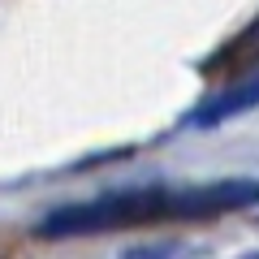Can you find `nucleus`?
Segmentation results:
<instances>
[{
  "instance_id": "obj_2",
  "label": "nucleus",
  "mask_w": 259,
  "mask_h": 259,
  "mask_svg": "<svg viewBox=\"0 0 259 259\" xmlns=\"http://www.w3.org/2000/svg\"><path fill=\"white\" fill-rule=\"evenodd\" d=\"M246 108H259V69L250 78H242V82H233V87H225V91L207 95V100L186 117V125H190V130H212V125L233 121L238 112H246Z\"/></svg>"
},
{
  "instance_id": "obj_3",
  "label": "nucleus",
  "mask_w": 259,
  "mask_h": 259,
  "mask_svg": "<svg viewBox=\"0 0 259 259\" xmlns=\"http://www.w3.org/2000/svg\"><path fill=\"white\" fill-rule=\"evenodd\" d=\"M246 61H250V65L259 61V18L250 22V26L242 30V35L233 39V44L225 48L221 56H216V61H212V69H225V65H246Z\"/></svg>"
},
{
  "instance_id": "obj_1",
  "label": "nucleus",
  "mask_w": 259,
  "mask_h": 259,
  "mask_svg": "<svg viewBox=\"0 0 259 259\" xmlns=\"http://www.w3.org/2000/svg\"><path fill=\"white\" fill-rule=\"evenodd\" d=\"M259 203V182L250 177H225L203 186H147V190H112L82 203L52 207L35 225L39 238H95L117 229H143V225L168 221H207V216L242 212Z\"/></svg>"
}]
</instances>
